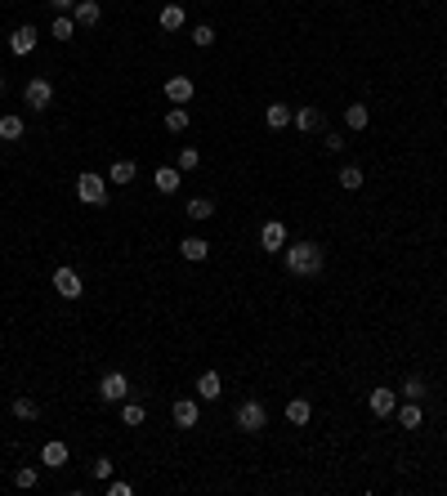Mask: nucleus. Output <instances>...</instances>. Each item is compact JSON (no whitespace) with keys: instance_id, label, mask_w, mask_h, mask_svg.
I'll list each match as a JSON object with an SVG mask.
<instances>
[{"instance_id":"f257e3e1","label":"nucleus","mask_w":447,"mask_h":496,"mask_svg":"<svg viewBox=\"0 0 447 496\" xmlns=\"http://www.w3.org/2000/svg\"><path fill=\"white\" fill-rule=\"evenodd\" d=\"M282 259L295 277H322V269H327V251L318 242H287Z\"/></svg>"},{"instance_id":"f03ea898","label":"nucleus","mask_w":447,"mask_h":496,"mask_svg":"<svg viewBox=\"0 0 447 496\" xmlns=\"http://www.w3.org/2000/svg\"><path fill=\"white\" fill-rule=\"evenodd\" d=\"M233 420H237L242 434H260V429L269 425V411H264V403H260V398H246V403H237Z\"/></svg>"},{"instance_id":"7ed1b4c3","label":"nucleus","mask_w":447,"mask_h":496,"mask_svg":"<svg viewBox=\"0 0 447 496\" xmlns=\"http://www.w3.org/2000/svg\"><path fill=\"white\" fill-rule=\"evenodd\" d=\"M76 197H81L86 206H103V202H108V175L81 170V179H76Z\"/></svg>"},{"instance_id":"20e7f679","label":"nucleus","mask_w":447,"mask_h":496,"mask_svg":"<svg viewBox=\"0 0 447 496\" xmlns=\"http://www.w3.org/2000/svg\"><path fill=\"white\" fill-rule=\"evenodd\" d=\"M287 242H291V237H287V224H282V219H264V224H260V251H264V255H282Z\"/></svg>"},{"instance_id":"39448f33","label":"nucleus","mask_w":447,"mask_h":496,"mask_svg":"<svg viewBox=\"0 0 447 496\" xmlns=\"http://www.w3.org/2000/svg\"><path fill=\"white\" fill-rule=\"evenodd\" d=\"M23 103H27L31 112H45L49 103H54V86H49L45 76H31L27 86H23Z\"/></svg>"},{"instance_id":"423d86ee","label":"nucleus","mask_w":447,"mask_h":496,"mask_svg":"<svg viewBox=\"0 0 447 496\" xmlns=\"http://www.w3.org/2000/svg\"><path fill=\"white\" fill-rule=\"evenodd\" d=\"M36 45H41V27L23 23V27H14V31H9V54H14V58H27Z\"/></svg>"},{"instance_id":"0eeeda50","label":"nucleus","mask_w":447,"mask_h":496,"mask_svg":"<svg viewBox=\"0 0 447 496\" xmlns=\"http://www.w3.org/2000/svg\"><path fill=\"white\" fill-rule=\"evenodd\" d=\"M98 398H103V403H125V398H130L125 371H108L103 380H98Z\"/></svg>"},{"instance_id":"6e6552de","label":"nucleus","mask_w":447,"mask_h":496,"mask_svg":"<svg viewBox=\"0 0 447 496\" xmlns=\"http://www.w3.org/2000/svg\"><path fill=\"white\" fill-rule=\"evenodd\" d=\"M54 291L63 295V300H81V273L76 269H68V264H63V269H54Z\"/></svg>"},{"instance_id":"1a4fd4ad","label":"nucleus","mask_w":447,"mask_h":496,"mask_svg":"<svg viewBox=\"0 0 447 496\" xmlns=\"http://www.w3.org/2000/svg\"><path fill=\"white\" fill-rule=\"evenodd\" d=\"M367 407H371V416L385 420V416H394V407H399V393L385 389V385H376V389L367 393Z\"/></svg>"},{"instance_id":"9d476101","label":"nucleus","mask_w":447,"mask_h":496,"mask_svg":"<svg viewBox=\"0 0 447 496\" xmlns=\"http://www.w3.org/2000/svg\"><path fill=\"white\" fill-rule=\"evenodd\" d=\"M170 420H175V429H192L197 420H202V407H197V398H175Z\"/></svg>"},{"instance_id":"9b49d317","label":"nucleus","mask_w":447,"mask_h":496,"mask_svg":"<svg viewBox=\"0 0 447 496\" xmlns=\"http://www.w3.org/2000/svg\"><path fill=\"white\" fill-rule=\"evenodd\" d=\"M197 398H206V403L224 398V376L220 371H202V376H197Z\"/></svg>"},{"instance_id":"f8f14e48","label":"nucleus","mask_w":447,"mask_h":496,"mask_svg":"<svg viewBox=\"0 0 447 496\" xmlns=\"http://www.w3.org/2000/svg\"><path fill=\"white\" fill-rule=\"evenodd\" d=\"M135 175H139V165L130 161V157H121V161H112V165H108V184H117V188L135 184Z\"/></svg>"},{"instance_id":"ddd939ff","label":"nucleus","mask_w":447,"mask_h":496,"mask_svg":"<svg viewBox=\"0 0 447 496\" xmlns=\"http://www.w3.org/2000/svg\"><path fill=\"white\" fill-rule=\"evenodd\" d=\"M153 184H157V192H179V184H184V170H179V165H161V170L153 175Z\"/></svg>"},{"instance_id":"4468645a","label":"nucleus","mask_w":447,"mask_h":496,"mask_svg":"<svg viewBox=\"0 0 447 496\" xmlns=\"http://www.w3.org/2000/svg\"><path fill=\"white\" fill-rule=\"evenodd\" d=\"M192 76H170V81H165V98H170V103H184L188 108V98H192Z\"/></svg>"},{"instance_id":"2eb2a0df","label":"nucleus","mask_w":447,"mask_h":496,"mask_svg":"<svg viewBox=\"0 0 447 496\" xmlns=\"http://www.w3.org/2000/svg\"><path fill=\"white\" fill-rule=\"evenodd\" d=\"M41 465L45 470H63V465H68V443H45V452H41Z\"/></svg>"},{"instance_id":"dca6fc26","label":"nucleus","mask_w":447,"mask_h":496,"mask_svg":"<svg viewBox=\"0 0 447 496\" xmlns=\"http://www.w3.org/2000/svg\"><path fill=\"white\" fill-rule=\"evenodd\" d=\"M179 255H184L188 264H202L210 255V242L206 237H184V242H179Z\"/></svg>"},{"instance_id":"f3484780","label":"nucleus","mask_w":447,"mask_h":496,"mask_svg":"<svg viewBox=\"0 0 447 496\" xmlns=\"http://www.w3.org/2000/svg\"><path fill=\"white\" fill-rule=\"evenodd\" d=\"M72 19H76V27H94L98 19H103V9H98V0H76Z\"/></svg>"},{"instance_id":"a211bd4d","label":"nucleus","mask_w":447,"mask_h":496,"mask_svg":"<svg viewBox=\"0 0 447 496\" xmlns=\"http://www.w3.org/2000/svg\"><path fill=\"white\" fill-rule=\"evenodd\" d=\"M157 23H161V31H179V27L188 23V14H184V5H165L157 14Z\"/></svg>"},{"instance_id":"6ab92c4d","label":"nucleus","mask_w":447,"mask_h":496,"mask_svg":"<svg viewBox=\"0 0 447 496\" xmlns=\"http://www.w3.org/2000/svg\"><path fill=\"white\" fill-rule=\"evenodd\" d=\"M295 130H304V135L322 130V108H295Z\"/></svg>"},{"instance_id":"aec40b11","label":"nucleus","mask_w":447,"mask_h":496,"mask_svg":"<svg viewBox=\"0 0 447 496\" xmlns=\"http://www.w3.org/2000/svg\"><path fill=\"white\" fill-rule=\"evenodd\" d=\"M264 121H269L273 130H282V125H291V121H295V108H291V103H269Z\"/></svg>"},{"instance_id":"412c9836","label":"nucleus","mask_w":447,"mask_h":496,"mask_svg":"<svg viewBox=\"0 0 447 496\" xmlns=\"http://www.w3.org/2000/svg\"><path fill=\"white\" fill-rule=\"evenodd\" d=\"M394 416L403 420V429H421V420H425V416H421V407L411 403V398H403L399 407H394Z\"/></svg>"},{"instance_id":"4be33fe9","label":"nucleus","mask_w":447,"mask_h":496,"mask_svg":"<svg viewBox=\"0 0 447 496\" xmlns=\"http://www.w3.org/2000/svg\"><path fill=\"white\" fill-rule=\"evenodd\" d=\"M287 420H291L295 429H300V425H309V420H313V407H309V398H291V403H287Z\"/></svg>"},{"instance_id":"5701e85b","label":"nucleus","mask_w":447,"mask_h":496,"mask_svg":"<svg viewBox=\"0 0 447 496\" xmlns=\"http://www.w3.org/2000/svg\"><path fill=\"white\" fill-rule=\"evenodd\" d=\"M23 117H14V112H5V117H0V139H5V143H19L23 139Z\"/></svg>"},{"instance_id":"b1692460","label":"nucleus","mask_w":447,"mask_h":496,"mask_svg":"<svg viewBox=\"0 0 447 496\" xmlns=\"http://www.w3.org/2000/svg\"><path fill=\"white\" fill-rule=\"evenodd\" d=\"M188 121H192V117H188V108H184V103H175L170 112H165V130H170V135H184Z\"/></svg>"},{"instance_id":"393cba45","label":"nucleus","mask_w":447,"mask_h":496,"mask_svg":"<svg viewBox=\"0 0 447 496\" xmlns=\"http://www.w3.org/2000/svg\"><path fill=\"white\" fill-rule=\"evenodd\" d=\"M49 36H54V41H72L76 36V19H72V14H58V19L49 23Z\"/></svg>"},{"instance_id":"a878e982","label":"nucleus","mask_w":447,"mask_h":496,"mask_svg":"<svg viewBox=\"0 0 447 496\" xmlns=\"http://www.w3.org/2000/svg\"><path fill=\"white\" fill-rule=\"evenodd\" d=\"M367 121H371L367 103H349V108H344V125H349V130H367Z\"/></svg>"},{"instance_id":"bb28decb","label":"nucleus","mask_w":447,"mask_h":496,"mask_svg":"<svg viewBox=\"0 0 447 496\" xmlns=\"http://www.w3.org/2000/svg\"><path fill=\"white\" fill-rule=\"evenodd\" d=\"M210 215H215V202H210V197H192V202H188V219H192V224H206Z\"/></svg>"},{"instance_id":"cd10ccee","label":"nucleus","mask_w":447,"mask_h":496,"mask_svg":"<svg viewBox=\"0 0 447 496\" xmlns=\"http://www.w3.org/2000/svg\"><path fill=\"white\" fill-rule=\"evenodd\" d=\"M121 425H125V429H139V425H143V403L125 398V403H121Z\"/></svg>"},{"instance_id":"c85d7f7f","label":"nucleus","mask_w":447,"mask_h":496,"mask_svg":"<svg viewBox=\"0 0 447 496\" xmlns=\"http://www.w3.org/2000/svg\"><path fill=\"white\" fill-rule=\"evenodd\" d=\"M336 179H340V188H349V192H358L362 184H367V175H362V165H344V170H340Z\"/></svg>"},{"instance_id":"c756f323","label":"nucleus","mask_w":447,"mask_h":496,"mask_svg":"<svg viewBox=\"0 0 447 496\" xmlns=\"http://www.w3.org/2000/svg\"><path fill=\"white\" fill-rule=\"evenodd\" d=\"M175 165H179V170H184V175H192V170H197V165H202V153H197V148H179V157H175Z\"/></svg>"},{"instance_id":"7c9ffc66","label":"nucleus","mask_w":447,"mask_h":496,"mask_svg":"<svg viewBox=\"0 0 447 496\" xmlns=\"http://www.w3.org/2000/svg\"><path fill=\"white\" fill-rule=\"evenodd\" d=\"M14 416H19V420H36L41 416V403L36 398H14Z\"/></svg>"},{"instance_id":"2f4dec72","label":"nucleus","mask_w":447,"mask_h":496,"mask_svg":"<svg viewBox=\"0 0 447 496\" xmlns=\"http://www.w3.org/2000/svg\"><path fill=\"white\" fill-rule=\"evenodd\" d=\"M188 36H192V45H197V49H210V45H215V27H210V23H197Z\"/></svg>"},{"instance_id":"473e14b6","label":"nucleus","mask_w":447,"mask_h":496,"mask_svg":"<svg viewBox=\"0 0 447 496\" xmlns=\"http://www.w3.org/2000/svg\"><path fill=\"white\" fill-rule=\"evenodd\" d=\"M403 398H411V403L425 398V376H407L403 380Z\"/></svg>"},{"instance_id":"72a5a7b5","label":"nucleus","mask_w":447,"mask_h":496,"mask_svg":"<svg viewBox=\"0 0 447 496\" xmlns=\"http://www.w3.org/2000/svg\"><path fill=\"white\" fill-rule=\"evenodd\" d=\"M36 478H41L36 470H31V465H23L19 474H14V483H19V487H36Z\"/></svg>"},{"instance_id":"f704fd0d","label":"nucleus","mask_w":447,"mask_h":496,"mask_svg":"<svg viewBox=\"0 0 447 496\" xmlns=\"http://www.w3.org/2000/svg\"><path fill=\"white\" fill-rule=\"evenodd\" d=\"M322 148H327L331 157H336V153H344V135H336V130H331V135L322 139Z\"/></svg>"},{"instance_id":"c9c22d12","label":"nucleus","mask_w":447,"mask_h":496,"mask_svg":"<svg viewBox=\"0 0 447 496\" xmlns=\"http://www.w3.org/2000/svg\"><path fill=\"white\" fill-rule=\"evenodd\" d=\"M94 478H112V456H98L94 460Z\"/></svg>"},{"instance_id":"e433bc0d","label":"nucleus","mask_w":447,"mask_h":496,"mask_svg":"<svg viewBox=\"0 0 447 496\" xmlns=\"http://www.w3.org/2000/svg\"><path fill=\"white\" fill-rule=\"evenodd\" d=\"M130 492H135L130 483H121V478H108V496H130Z\"/></svg>"},{"instance_id":"4c0bfd02","label":"nucleus","mask_w":447,"mask_h":496,"mask_svg":"<svg viewBox=\"0 0 447 496\" xmlns=\"http://www.w3.org/2000/svg\"><path fill=\"white\" fill-rule=\"evenodd\" d=\"M49 9H58V14H72V9H76V0H49Z\"/></svg>"},{"instance_id":"58836bf2","label":"nucleus","mask_w":447,"mask_h":496,"mask_svg":"<svg viewBox=\"0 0 447 496\" xmlns=\"http://www.w3.org/2000/svg\"><path fill=\"white\" fill-rule=\"evenodd\" d=\"M0 98H5V72H0Z\"/></svg>"}]
</instances>
